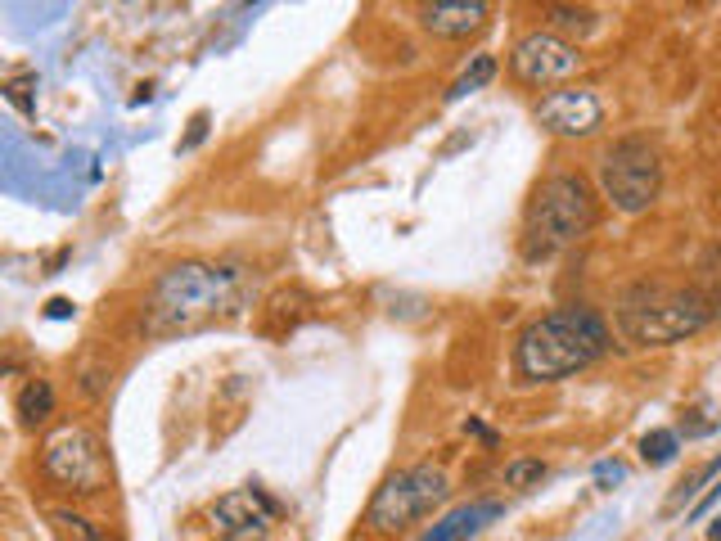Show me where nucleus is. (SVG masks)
<instances>
[{
	"instance_id": "obj_1",
	"label": "nucleus",
	"mask_w": 721,
	"mask_h": 541,
	"mask_svg": "<svg viewBox=\"0 0 721 541\" xmlns=\"http://www.w3.org/2000/svg\"><path fill=\"white\" fill-rule=\"evenodd\" d=\"M608 352V325L591 307H555L528 320L514 339V375L523 384H555Z\"/></svg>"
},
{
	"instance_id": "obj_2",
	"label": "nucleus",
	"mask_w": 721,
	"mask_h": 541,
	"mask_svg": "<svg viewBox=\"0 0 721 541\" xmlns=\"http://www.w3.org/2000/svg\"><path fill=\"white\" fill-rule=\"evenodd\" d=\"M600 221V203L596 190L573 176V172H555L532 190V203L523 212V235H519V253L523 262H550L564 249H573L578 240H587Z\"/></svg>"
},
{
	"instance_id": "obj_3",
	"label": "nucleus",
	"mask_w": 721,
	"mask_h": 541,
	"mask_svg": "<svg viewBox=\"0 0 721 541\" xmlns=\"http://www.w3.org/2000/svg\"><path fill=\"white\" fill-rule=\"evenodd\" d=\"M240 270L212 267V262H176L167 267L149 298H144V330L149 334H181L212 316H222L235 302Z\"/></svg>"
},
{
	"instance_id": "obj_4",
	"label": "nucleus",
	"mask_w": 721,
	"mask_h": 541,
	"mask_svg": "<svg viewBox=\"0 0 721 541\" xmlns=\"http://www.w3.org/2000/svg\"><path fill=\"white\" fill-rule=\"evenodd\" d=\"M617 334L636 348H663L699 334L713 320V298L681 284H636L613 307Z\"/></svg>"
},
{
	"instance_id": "obj_5",
	"label": "nucleus",
	"mask_w": 721,
	"mask_h": 541,
	"mask_svg": "<svg viewBox=\"0 0 721 541\" xmlns=\"http://www.w3.org/2000/svg\"><path fill=\"white\" fill-rule=\"evenodd\" d=\"M447 497H451V478H447L442 465H433V460L406 465V469L388 474V478L374 487V497H370V506H365V528L379 533V537L401 533L406 524L433 515Z\"/></svg>"
},
{
	"instance_id": "obj_6",
	"label": "nucleus",
	"mask_w": 721,
	"mask_h": 541,
	"mask_svg": "<svg viewBox=\"0 0 721 541\" xmlns=\"http://www.w3.org/2000/svg\"><path fill=\"white\" fill-rule=\"evenodd\" d=\"M41 474H45V483H54L59 492L95 497V492L109 487L104 442H100L86 424H59V428H50L45 442H41Z\"/></svg>"
},
{
	"instance_id": "obj_7",
	"label": "nucleus",
	"mask_w": 721,
	"mask_h": 541,
	"mask_svg": "<svg viewBox=\"0 0 721 541\" xmlns=\"http://www.w3.org/2000/svg\"><path fill=\"white\" fill-rule=\"evenodd\" d=\"M600 190L617 212H627V217L645 212L658 199V190H663V158H658V149L649 140H636V135L608 144L600 153Z\"/></svg>"
},
{
	"instance_id": "obj_8",
	"label": "nucleus",
	"mask_w": 721,
	"mask_h": 541,
	"mask_svg": "<svg viewBox=\"0 0 721 541\" xmlns=\"http://www.w3.org/2000/svg\"><path fill=\"white\" fill-rule=\"evenodd\" d=\"M578 68H582L578 45L564 41L559 32H546V27L519 36L514 50H509V77H514L519 86H532V91L555 86V82H568Z\"/></svg>"
},
{
	"instance_id": "obj_9",
	"label": "nucleus",
	"mask_w": 721,
	"mask_h": 541,
	"mask_svg": "<svg viewBox=\"0 0 721 541\" xmlns=\"http://www.w3.org/2000/svg\"><path fill=\"white\" fill-rule=\"evenodd\" d=\"M275 519H280V506L262 487L226 492V497H217L208 506V524H212V537L217 541H266V533L275 528Z\"/></svg>"
},
{
	"instance_id": "obj_10",
	"label": "nucleus",
	"mask_w": 721,
	"mask_h": 541,
	"mask_svg": "<svg viewBox=\"0 0 721 541\" xmlns=\"http://www.w3.org/2000/svg\"><path fill=\"white\" fill-rule=\"evenodd\" d=\"M537 127L559 140H587L604 127V104L596 91H550L537 104Z\"/></svg>"
},
{
	"instance_id": "obj_11",
	"label": "nucleus",
	"mask_w": 721,
	"mask_h": 541,
	"mask_svg": "<svg viewBox=\"0 0 721 541\" xmlns=\"http://www.w3.org/2000/svg\"><path fill=\"white\" fill-rule=\"evenodd\" d=\"M487 5L482 0H438V5H420V27L429 36H442V41H460V36H474L487 27Z\"/></svg>"
},
{
	"instance_id": "obj_12",
	"label": "nucleus",
	"mask_w": 721,
	"mask_h": 541,
	"mask_svg": "<svg viewBox=\"0 0 721 541\" xmlns=\"http://www.w3.org/2000/svg\"><path fill=\"white\" fill-rule=\"evenodd\" d=\"M500 515H505L500 501H469V506L451 510L447 519H438L420 541H469V537H479L491 519H500Z\"/></svg>"
},
{
	"instance_id": "obj_13",
	"label": "nucleus",
	"mask_w": 721,
	"mask_h": 541,
	"mask_svg": "<svg viewBox=\"0 0 721 541\" xmlns=\"http://www.w3.org/2000/svg\"><path fill=\"white\" fill-rule=\"evenodd\" d=\"M14 410H18V424H23V428L45 424V419L54 415V389H50V379H27V384L18 389V398H14Z\"/></svg>"
},
{
	"instance_id": "obj_14",
	"label": "nucleus",
	"mask_w": 721,
	"mask_h": 541,
	"mask_svg": "<svg viewBox=\"0 0 721 541\" xmlns=\"http://www.w3.org/2000/svg\"><path fill=\"white\" fill-rule=\"evenodd\" d=\"M546 23H550L555 32H578V36H587V32L600 27V14L587 9V5H546Z\"/></svg>"
},
{
	"instance_id": "obj_15",
	"label": "nucleus",
	"mask_w": 721,
	"mask_h": 541,
	"mask_svg": "<svg viewBox=\"0 0 721 541\" xmlns=\"http://www.w3.org/2000/svg\"><path fill=\"white\" fill-rule=\"evenodd\" d=\"M677 451H681V433L677 428H649L645 438H640V460L645 465H672L677 460Z\"/></svg>"
},
{
	"instance_id": "obj_16",
	"label": "nucleus",
	"mask_w": 721,
	"mask_h": 541,
	"mask_svg": "<svg viewBox=\"0 0 721 541\" xmlns=\"http://www.w3.org/2000/svg\"><path fill=\"white\" fill-rule=\"evenodd\" d=\"M491 77H496V54H474V59H469V68L451 82V91H447V95H451V100H460V95H469V91H482Z\"/></svg>"
},
{
	"instance_id": "obj_17",
	"label": "nucleus",
	"mask_w": 721,
	"mask_h": 541,
	"mask_svg": "<svg viewBox=\"0 0 721 541\" xmlns=\"http://www.w3.org/2000/svg\"><path fill=\"white\" fill-rule=\"evenodd\" d=\"M546 478H550V465H546V460H537V456H519V460H509V465H505V483H509V487H519V492L541 487Z\"/></svg>"
},
{
	"instance_id": "obj_18",
	"label": "nucleus",
	"mask_w": 721,
	"mask_h": 541,
	"mask_svg": "<svg viewBox=\"0 0 721 541\" xmlns=\"http://www.w3.org/2000/svg\"><path fill=\"white\" fill-rule=\"evenodd\" d=\"M50 528L59 533V541H100L95 524L77 510H50Z\"/></svg>"
},
{
	"instance_id": "obj_19",
	"label": "nucleus",
	"mask_w": 721,
	"mask_h": 541,
	"mask_svg": "<svg viewBox=\"0 0 721 541\" xmlns=\"http://www.w3.org/2000/svg\"><path fill=\"white\" fill-rule=\"evenodd\" d=\"M717 469H721V456H717V460H713V465H704V469H699V474H695L690 483H681V492H677V497L667 501V510H677L681 501H695V497H699V487H704V483H708V478H713Z\"/></svg>"
},
{
	"instance_id": "obj_20",
	"label": "nucleus",
	"mask_w": 721,
	"mask_h": 541,
	"mask_svg": "<svg viewBox=\"0 0 721 541\" xmlns=\"http://www.w3.org/2000/svg\"><path fill=\"white\" fill-rule=\"evenodd\" d=\"M627 478V465L622 460H600L596 465V483H600L604 492H613V483H622Z\"/></svg>"
},
{
	"instance_id": "obj_21",
	"label": "nucleus",
	"mask_w": 721,
	"mask_h": 541,
	"mask_svg": "<svg viewBox=\"0 0 721 541\" xmlns=\"http://www.w3.org/2000/svg\"><path fill=\"white\" fill-rule=\"evenodd\" d=\"M203 135H208V109H199V113L190 118V135L181 140V149H199V144H203Z\"/></svg>"
},
{
	"instance_id": "obj_22",
	"label": "nucleus",
	"mask_w": 721,
	"mask_h": 541,
	"mask_svg": "<svg viewBox=\"0 0 721 541\" xmlns=\"http://www.w3.org/2000/svg\"><path fill=\"white\" fill-rule=\"evenodd\" d=\"M27 86H32V77H18V82H9V91H5V95H9V100H14V104H18L23 113H32V100H27Z\"/></svg>"
},
{
	"instance_id": "obj_23",
	"label": "nucleus",
	"mask_w": 721,
	"mask_h": 541,
	"mask_svg": "<svg viewBox=\"0 0 721 541\" xmlns=\"http://www.w3.org/2000/svg\"><path fill=\"white\" fill-rule=\"evenodd\" d=\"M713 501H721V478H717V487H708V492H704V497H699V501L690 506V519H699V515H708V510H713Z\"/></svg>"
},
{
	"instance_id": "obj_24",
	"label": "nucleus",
	"mask_w": 721,
	"mask_h": 541,
	"mask_svg": "<svg viewBox=\"0 0 721 541\" xmlns=\"http://www.w3.org/2000/svg\"><path fill=\"white\" fill-rule=\"evenodd\" d=\"M45 316H50V320H68V316H73V302H68V298H50V302H45Z\"/></svg>"
},
{
	"instance_id": "obj_25",
	"label": "nucleus",
	"mask_w": 721,
	"mask_h": 541,
	"mask_svg": "<svg viewBox=\"0 0 721 541\" xmlns=\"http://www.w3.org/2000/svg\"><path fill=\"white\" fill-rule=\"evenodd\" d=\"M708 541H721V519H713V528H708Z\"/></svg>"
}]
</instances>
